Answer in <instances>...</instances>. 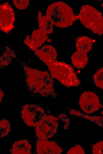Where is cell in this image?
<instances>
[{
  "label": "cell",
  "mask_w": 103,
  "mask_h": 154,
  "mask_svg": "<svg viewBox=\"0 0 103 154\" xmlns=\"http://www.w3.org/2000/svg\"><path fill=\"white\" fill-rule=\"evenodd\" d=\"M23 68L27 86L33 93L47 97H56L53 78L47 71L31 68L20 61Z\"/></svg>",
  "instance_id": "cell-1"
},
{
  "label": "cell",
  "mask_w": 103,
  "mask_h": 154,
  "mask_svg": "<svg viewBox=\"0 0 103 154\" xmlns=\"http://www.w3.org/2000/svg\"><path fill=\"white\" fill-rule=\"evenodd\" d=\"M46 13L54 25L60 28L71 25L78 19V15H74L72 8L62 1L55 2L49 6Z\"/></svg>",
  "instance_id": "cell-2"
},
{
  "label": "cell",
  "mask_w": 103,
  "mask_h": 154,
  "mask_svg": "<svg viewBox=\"0 0 103 154\" xmlns=\"http://www.w3.org/2000/svg\"><path fill=\"white\" fill-rule=\"evenodd\" d=\"M52 77L67 87L78 86L80 81L73 68L65 62L55 60L45 64Z\"/></svg>",
  "instance_id": "cell-3"
},
{
  "label": "cell",
  "mask_w": 103,
  "mask_h": 154,
  "mask_svg": "<svg viewBox=\"0 0 103 154\" xmlns=\"http://www.w3.org/2000/svg\"><path fill=\"white\" fill-rule=\"evenodd\" d=\"M78 16L86 28L99 35L103 34V16L95 8L88 5H83Z\"/></svg>",
  "instance_id": "cell-4"
},
{
  "label": "cell",
  "mask_w": 103,
  "mask_h": 154,
  "mask_svg": "<svg viewBox=\"0 0 103 154\" xmlns=\"http://www.w3.org/2000/svg\"><path fill=\"white\" fill-rule=\"evenodd\" d=\"M22 118L25 123L31 127H36L42 121L46 116L44 110L35 105L27 104L21 110Z\"/></svg>",
  "instance_id": "cell-5"
},
{
  "label": "cell",
  "mask_w": 103,
  "mask_h": 154,
  "mask_svg": "<svg viewBox=\"0 0 103 154\" xmlns=\"http://www.w3.org/2000/svg\"><path fill=\"white\" fill-rule=\"evenodd\" d=\"M58 127L57 119L53 116L46 115L41 122L36 127V135L40 139H47L54 135Z\"/></svg>",
  "instance_id": "cell-6"
},
{
  "label": "cell",
  "mask_w": 103,
  "mask_h": 154,
  "mask_svg": "<svg viewBox=\"0 0 103 154\" xmlns=\"http://www.w3.org/2000/svg\"><path fill=\"white\" fill-rule=\"evenodd\" d=\"M15 12L7 2L0 6V28L3 32L8 33L14 28Z\"/></svg>",
  "instance_id": "cell-7"
},
{
  "label": "cell",
  "mask_w": 103,
  "mask_h": 154,
  "mask_svg": "<svg viewBox=\"0 0 103 154\" xmlns=\"http://www.w3.org/2000/svg\"><path fill=\"white\" fill-rule=\"evenodd\" d=\"M79 104L81 110L88 114L98 110L101 106L97 96L90 91L85 92L82 94L79 99Z\"/></svg>",
  "instance_id": "cell-8"
},
{
  "label": "cell",
  "mask_w": 103,
  "mask_h": 154,
  "mask_svg": "<svg viewBox=\"0 0 103 154\" xmlns=\"http://www.w3.org/2000/svg\"><path fill=\"white\" fill-rule=\"evenodd\" d=\"M46 41H50L47 34L39 28L33 31L31 37L27 36L24 41L30 49L35 52Z\"/></svg>",
  "instance_id": "cell-9"
},
{
  "label": "cell",
  "mask_w": 103,
  "mask_h": 154,
  "mask_svg": "<svg viewBox=\"0 0 103 154\" xmlns=\"http://www.w3.org/2000/svg\"><path fill=\"white\" fill-rule=\"evenodd\" d=\"M36 152L38 154H58L62 149L55 142L47 139H38L36 145Z\"/></svg>",
  "instance_id": "cell-10"
},
{
  "label": "cell",
  "mask_w": 103,
  "mask_h": 154,
  "mask_svg": "<svg viewBox=\"0 0 103 154\" xmlns=\"http://www.w3.org/2000/svg\"><path fill=\"white\" fill-rule=\"evenodd\" d=\"M36 54L45 64L56 60L57 53L50 45H46L35 51Z\"/></svg>",
  "instance_id": "cell-11"
},
{
  "label": "cell",
  "mask_w": 103,
  "mask_h": 154,
  "mask_svg": "<svg viewBox=\"0 0 103 154\" xmlns=\"http://www.w3.org/2000/svg\"><path fill=\"white\" fill-rule=\"evenodd\" d=\"M38 20L39 29L46 34L52 33L53 31L54 23L52 20L46 15L42 16L40 11L38 13Z\"/></svg>",
  "instance_id": "cell-12"
},
{
  "label": "cell",
  "mask_w": 103,
  "mask_h": 154,
  "mask_svg": "<svg viewBox=\"0 0 103 154\" xmlns=\"http://www.w3.org/2000/svg\"><path fill=\"white\" fill-rule=\"evenodd\" d=\"M72 64L78 69L84 67L88 62L87 53L80 50H76L71 57Z\"/></svg>",
  "instance_id": "cell-13"
},
{
  "label": "cell",
  "mask_w": 103,
  "mask_h": 154,
  "mask_svg": "<svg viewBox=\"0 0 103 154\" xmlns=\"http://www.w3.org/2000/svg\"><path fill=\"white\" fill-rule=\"evenodd\" d=\"M31 146L26 139L21 140L15 142L10 150L12 154H30Z\"/></svg>",
  "instance_id": "cell-14"
},
{
  "label": "cell",
  "mask_w": 103,
  "mask_h": 154,
  "mask_svg": "<svg viewBox=\"0 0 103 154\" xmlns=\"http://www.w3.org/2000/svg\"><path fill=\"white\" fill-rule=\"evenodd\" d=\"M92 46L91 39L87 36H80L76 39V50L87 53L91 50Z\"/></svg>",
  "instance_id": "cell-15"
},
{
  "label": "cell",
  "mask_w": 103,
  "mask_h": 154,
  "mask_svg": "<svg viewBox=\"0 0 103 154\" xmlns=\"http://www.w3.org/2000/svg\"><path fill=\"white\" fill-rule=\"evenodd\" d=\"M14 51L9 47H7L4 52L1 56L0 67L4 68L9 64L12 59L16 58Z\"/></svg>",
  "instance_id": "cell-16"
},
{
  "label": "cell",
  "mask_w": 103,
  "mask_h": 154,
  "mask_svg": "<svg viewBox=\"0 0 103 154\" xmlns=\"http://www.w3.org/2000/svg\"><path fill=\"white\" fill-rule=\"evenodd\" d=\"M0 137L7 136L10 130V125L9 121L6 119L1 120L0 121Z\"/></svg>",
  "instance_id": "cell-17"
},
{
  "label": "cell",
  "mask_w": 103,
  "mask_h": 154,
  "mask_svg": "<svg viewBox=\"0 0 103 154\" xmlns=\"http://www.w3.org/2000/svg\"><path fill=\"white\" fill-rule=\"evenodd\" d=\"M93 79L96 86L103 89V67L95 73L93 76Z\"/></svg>",
  "instance_id": "cell-18"
},
{
  "label": "cell",
  "mask_w": 103,
  "mask_h": 154,
  "mask_svg": "<svg viewBox=\"0 0 103 154\" xmlns=\"http://www.w3.org/2000/svg\"><path fill=\"white\" fill-rule=\"evenodd\" d=\"M28 0H14L13 3L16 8L19 9H25L29 4Z\"/></svg>",
  "instance_id": "cell-19"
},
{
  "label": "cell",
  "mask_w": 103,
  "mask_h": 154,
  "mask_svg": "<svg viewBox=\"0 0 103 154\" xmlns=\"http://www.w3.org/2000/svg\"><path fill=\"white\" fill-rule=\"evenodd\" d=\"M93 154H103V140L95 144L93 147Z\"/></svg>",
  "instance_id": "cell-20"
},
{
  "label": "cell",
  "mask_w": 103,
  "mask_h": 154,
  "mask_svg": "<svg viewBox=\"0 0 103 154\" xmlns=\"http://www.w3.org/2000/svg\"><path fill=\"white\" fill-rule=\"evenodd\" d=\"M67 154H85V152L82 147L80 145H77L70 149Z\"/></svg>",
  "instance_id": "cell-21"
},
{
  "label": "cell",
  "mask_w": 103,
  "mask_h": 154,
  "mask_svg": "<svg viewBox=\"0 0 103 154\" xmlns=\"http://www.w3.org/2000/svg\"><path fill=\"white\" fill-rule=\"evenodd\" d=\"M4 94L3 91L1 89H0V101L2 100V99L4 97Z\"/></svg>",
  "instance_id": "cell-22"
}]
</instances>
